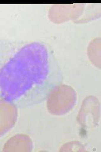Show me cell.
Here are the masks:
<instances>
[{"label":"cell","mask_w":101,"mask_h":152,"mask_svg":"<svg viewBox=\"0 0 101 152\" xmlns=\"http://www.w3.org/2000/svg\"><path fill=\"white\" fill-rule=\"evenodd\" d=\"M32 142L27 135L18 134L13 136L4 145V151H31Z\"/></svg>","instance_id":"obj_4"},{"label":"cell","mask_w":101,"mask_h":152,"mask_svg":"<svg viewBox=\"0 0 101 152\" xmlns=\"http://www.w3.org/2000/svg\"><path fill=\"white\" fill-rule=\"evenodd\" d=\"M76 101L74 89L66 85H59L48 95L47 106L49 112L61 115L69 112L73 108Z\"/></svg>","instance_id":"obj_2"},{"label":"cell","mask_w":101,"mask_h":152,"mask_svg":"<svg viewBox=\"0 0 101 152\" xmlns=\"http://www.w3.org/2000/svg\"><path fill=\"white\" fill-rule=\"evenodd\" d=\"M17 118V107L4 99H0V137L15 126Z\"/></svg>","instance_id":"obj_3"},{"label":"cell","mask_w":101,"mask_h":152,"mask_svg":"<svg viewBox=\"0 0 101 152\" xmlns=\"http://www.w3.org/2000/svg\"><path fill=\"white\" fill-rule=\"evenodd\" d=\"M62 74L54 51L45 42L0 39V97L18 108L39 104Z\"/></svg>","instance_id":"obj_1"}]
</instances>
